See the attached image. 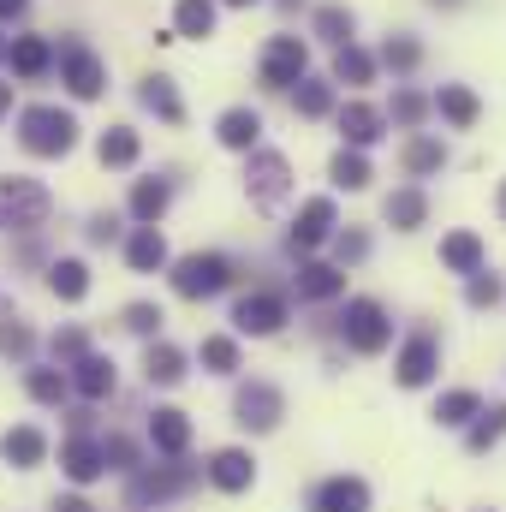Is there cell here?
Masks as SVG:
<instances>
[{
	"instance_id": "obj_38",
	"label": "cell",
	"mask_w": 506,
	"mask_h": 512,
	"mask_svg": "<svg viewBox=\"0 0 506 512\" xmlns=\"http://www.w3.org/2000/svg\"><path fill=\"white\" fill-rule=\"evenodd\" d=\"M24 387H30V399H36V405H66V393H72V382H66V370H60V364H54V370H30Z\"/></svg>"
},
{
	"instance_id": "obj_21",
	"label": "cell",
	"mask_w": 506,
	"mask_h": 512,
	"mask_svg": "<svg viewBox=\"0 0 506 512\" xmlns=\"http://www.w3.org/2000/svg\"><path fill=\"white\" fill-rule=\"evenodd\" d=\"M340 292H346V274H340L334 262H298V298L328 304V298H340Z\"/></svg>"
},
{
	"instance_id": "obj_12",
	"label": "cell",
	"mask_w": 506,
	"mask_h": 512,
	"mask_svg": "<svg viewBox=\"0 0 506 512\" xmlns=\"http://www.w3.org/2000/svg\"><path fill=\"white\" fill-rule=\"evenodd\" d=\"M66 382H72L84 399H90V405H96V399H108V393L120 387V370H114V358H102V352H84L78 364H66Z\"/></svg>"
},
{
	"instance_id": "obj_44",
	"label": "cell",
	"mask_w": 506,
	"mask_h": 512,
	"mask_svg": "<svg viewBox=\"0 0 506 512\" xmlns=\"http://www.w3.org/2000/svg\"><path fill=\"white\" fill-rule=\"evenodd\" d=\"M465 304H471V310H495V304H501V280L477 268V274L465 280Z\"/></svg>"
},
{
	"instance_id": "obj_11",
	"label": "cell",
	"mask_w": 506,
	"mask_h": 512,
	"mask_svg": "<svg viewBox=\"0 0 506 512\" xmlns=\"http://www.w3.org/2000/svg\"><path fill=\"white\" fill-rule=\"evenodd\" d=\"M280 322H286V298L280 292H251V298H239L233 304V328L239 334H280Z\"/></svg>"
},
{
	"instance_id": "obj_31",
	"label": "cell",
	"mask_w": 506,
	"mask_h": 512,
	"mask_svg": "<svg viewBox=\"0 0 506 512\" xmlns=\"http://www.w3.org/2000/svg\"><path fill=\"white\" fill-rule=\"evenodd\" d=\"M423 215H429V197H423L417 185H405V191H393V197H387V221H393L399 233H417V227H423Z\"/></svg>"
},
{
	"instance_id": "obj_47",
	"label": "cell",
	"mask_w": 506,
	"mask_h": 512,
	"mask_svg": "<svg viewBox=\"0 0 506 512\" xmlns=\"http://www.w3.org/2000/svg\"><path fill=\"white\" fill-rule=\"evenodd\" d=\"M102 465L108 471H137V441L131 435H108L102 441Z\"/></svg>"
},
{
	"instance_id": "obj_48",
	"label": "cell",
	"mask_w": 506,
	"mask_h": 512,
	"mask_svg": "<svg viewBox=\"0 0 506 512\" xmlns=\"http://www.w3.org/2000/svg\"><path fill=\"white\" fill-rule=\"evenodd\" d=\"M423 114H429V102L417 90H393V120L399 126H423Z\"/></svg>"
},
{
	"instance_id": "obj_26",
	"label": "cell",
	"mask_w": 506,
	"mask_h": 512,
	"mask_svg": "<svg viewBox=\"0 0 506 512\" xmlns=\"http://www.w3.org/2000/svg\"><path fill=\"white\" fill-rule=\"evenodd\" d=\"M435 114H441L447 126L471 131V126H477V114H483V108H477V96H471L465 84H441V96H435Z\"/></svg>"
},
{
	"instance_id": "obj_36",
	"label": "cell",
	"mask_w": 506,
	"mask_h": 512,
	"mask_svg": "<svg viewBox=\"0 0 506 512\" xmlns=\"http://www.w3.org/2000/svg\"><path fill=\"white\" fill-rule=\"evenodd\" d=\"M334 78L358 90V84H370V78H376V60H370V54H364L358 42H346V48L334 54Z\"/></svg>"
},
{
	"instance_id": "obj_15",
	"label": "cell",
	"mask_w": 506,
	"mask_h": 512,
	"mask_svg": "<svg viewBox=\"0 0 506 512\" xmlns=\"http://www.w3.org/2000/svg\"><path fill=\"white\" fill-rule=\"evenodd\" d=\"M209 483L227 489V495H245V489L256 483V459L245 453V447H221V453L209 459Z\"/></svg>"
},
{
	"instance_id": "obj_30",
	"label": "cell",
	"mask_w": 506,
	"mask_h": 512,
	"mask_svg": "<svg viewBox=\"0 0 506 512\" xmlns=\"http://www.w3.org/2000/svg\"><path fill=\"white\" fill-rule=\"evenodd\" d=\"M501 435H506V405H483V411L465 423V447H471V453H489Z\"/></svg>"
},
{
	"instance_id": "obj_51",
	"label": "cell",
	"mask_w": 506,
	"mask_h": 512,
	"mask_svg": "<svg viewBox=\"0 0 506 512\" xmlns=\"http://www.w3.org/2000/svg\"><path fill=\"white\" fill-rule=\"evenodd\" d=\"M54 512H96V507H90L84 495H60V501H54Z\"/></svg>"
},
{
	"instance_id": "obj_37",
	"label": "cell",
	"mask_w": 506,
	"mask_h": 512,
	"mask_svg": "<svg viewBox=\"0 0 506 512\" xmlns=\"http://www.w3.org/2000/svg\"><path fill=\"white\" fill-rule=\"evenodd\" d=\"M328 173H334V185H340V191H364V185L376 179V173H370V161H364V149H340Z\"/></svg>"
},
{
	"instance_id": "obj_1",
	"label": "cell",
	"mask_w": 506,
	"mask_h": 512,
	"mask_svg": "<svg viewBox=\"0 0 506 512\" xmlns=\"http://www.w3.org/2000/svg\"><path fill=\"white\" fill-rule=\"evenodd\" d=\"M18 143H24L30 155H42V161L72 155V149H78V120H72L66 108H54V102H36V108L18 114Z\"/></svg>"
},
{
	"instance_id": "obj_57",
	"label": "cell",
	"mask_w": 506,
	"mask_h": 512,
	"mask_svg": "<svg viewBox=\"0 0 506 512\" xmlns=\"http://www.w3.org/2000/svg\"><path fill=\"white\" fill-rule=\"evenodd\" d=\"M435 6H453V0H435Z\"/></svg>"
},
{
	"instance_id": "obj_14",
	"label": "cell",
	"mask_w": 506,
	"mask_h": 512,
	"mask_svg": "<svg viewBox=\"0 0 506 512\" xmlns=\"http://www.w3.org/2000/svg\"><path fill=\"white\" fill-rule=\"evenodd\" d=\"M0 459H6L12 471H36V465L48 459V435H42L36 423H18V429L0 435Z\"/></svg>"
},
{
	"instance_id": "obj_40",
	"label": "cell",
	"mask_w": 506,
	"mask_h": 512,
	"mask_svg": "<svg viewBox=\"0 0 506 512\" xmlns=\"http://www.w3.org/2000/svg\"><path fill=\"white\" fill-rule=\"evenodd\" d=\"M48 352H54V364L66 370V364H78V358L90 352V334H84L78 322H66V328H54V340H48Z\"/></svg>"
},
{
	"instance_id": "obj_8",
	"label": "cell",
	"mask_w": 506,
	"mask_h": 512,
	"mask_svg": "<svg viewBox=\"0 0 506 512\" xmlns=\"http://www.w3.org/2000/svg\"><path fill=\"white\" fill-rule=\"evenodd\" d=\"M233 411H239V429L268 435V429L286 417V399H280V387H268V382H245L239 387V399H233Z\"/></svg>"
},
{
	"instance_id": "obj_22",
	"label": "cell",
	"mask_w": 506,
	"mask_h": 512,
	"mask_svg": "<svg viewBox=\"0 0 506 512\" xmlns=\"http://www.w3.org/2000/svg\"><path fill=\"white\" fill-rule=\"evenodd\" d=\"M215 137H221V149H245V155H251L256 137H262V114H256V108H227V114L215 120Z\"/></svg>"
},
{
	"instance_id": "obj_55",
	"label": "cell",
	"mask_w": 506,
	"mask_h": 512,
	"mask_svg": "<svg viewBox=\"0 0 506 512\" xmlns=\"http://www.w3.org/2000/svg\"><path fill=\"white\" fill-rule=\"evenodd\" d=\"M501 215H506V185H501Z\"/></svg>"
},
{
	"instance_id": "obj_35",
	"label": "cell",
	"mask_w": 506,
	"mask_h": 512,
	"mask_svg": "<svg viewBox=\"0 0 506 512\" xmlns=\"http://www.w3.org/2000/svg\"><path fill=\"white\" fill-rule=\"evenodd\" d=\"M477 411H483V399H477L471 387H453V393H441V405H435V423H447V429H465Z\"/></svg>"
},
{
	"instance_id": "obj_7",
	"label": "cell",
	"mask_w": 506,
	"mask_h": 512,
	"mask_svg": "<svg viewBox=\"0 0 506 512\" xmlns=\"http://www.w3.org/2000/svg\"><path fill=\"white\" fill-rule=\"evenodd\" d=\"M60 84H66L78 102H96V96L108 90V66H102L84 42H66V48H60Z\"/></svg>"
},
{
	"instance_id": "obj_43",
	"label": "cell",
	"mask_w": 506,
	"mask_h": 512,
	"mask_svg": "<svg viewBox=\"0 0 506 512\" xmlns=\"http://www.w3.org/2000/svg\"><path fill=\"white\" fill-rule=\"evenodd\" d=\"M381 60L405 78V72H417V60H423V48L411 42V36H387V48H381Z\"/></svg>"
},
{
	"instance_id": "obj_46",
	"label": "cell",
	"mask_w": 506,
	"mask_h": 512,
	"mask_svg": "<svg viewBox=\"0 0 506 512\" xmlns=\"http://www.w3.org/2000/svg\"><path fill=\"white\" fill-rule=\"evenodd\" d=\"M161 322H167V316H161L155 304H126V316H120V328L143 334V340H155V334H161Z\"/></svg>"
},
{
	"instance_id": "obj_23",
	"label": "cell",
	"mask_w": 506,
	"mask_h": 512,
	"mask_svg": "<svg viewBox=\"0 0 506 512\" xmlns=\"http://www.w3.org/2000/svg\"><path fill=\"white\" fill-rule=\"evenodd\" d=\"M143 376H149V387H179L185 382V352L167 346V340H149V352H143Z\"/></svg>"
},
{
	"instance_id": "obj_53",
	"label": "cell",
	"mask_w": 506,
	"mask_h": 512,
	"mask_svg": "<svg viewBox=\"0 0 506 512\" xmlns=\"http://www.w3.org/2000/svg\"><path fill=\"white\" fill-rule=\"evenodd\" d=\"M12 114V84H0V120Z\"/></svg>"
},
{
	"instance_id": "obj_54",
	"label": "cell",
	"mask_w": 506,
	"mask_h": 512,
	"mask_svg": "<svg viewBox=\"0 0 506 512\" xmlns=\"http://www.w3.org/2000/svg\"><path fill=\"white\" fill-rule=\"evenodd\" d=\"M227 6H256V0H227Z\"/></svg>"
},
{
	"instance_id": "obj_52",
	"label": "cell",
	"mask_w": 506,
	"mask_h": 512,
	"mask_svg": "<svg viewBox=\"0 0 506 512\" xmlns=\"http://www.w3.org/2000/svg\"><path fill=\"white\" fill-rule=\"evenodd\" d=\"M24 6H30V0H0V24H12V18H24Z\"/></svg>"
},
{
	"instance_id": "obj_5",
	"label": "cell",
	"mask_w": 506,
	"mask_h": 512,
	"mask_svg": "<svg viewBox=\"0 0 506 512\" xmlns=\"http://www.w3.org/2000/svg\"><path fill=\"white\" fill-rule=\"evenodd\" d=\"M340 334H346L352 352L376 358V352H387V340H393V322H387V310H381L376 298H352L346 316H340Z\"/></svg>"
},
{
	"instance_id": "obj_3",
	"label": "cell",
	"mask_w": 506,
	"mask_h": 512,
	"mask_svg": "<svg viewBox=\"0 0 506 512\" xmlns=\"http://www.w3.org/2000/svg\"><path fill=\"white\" fill-rule=\"evenodd\" d=\"M233 286V262L221 251H197V256H179L173 262V292L179 298H215Z\"/></svg>"
},
{
	"instance_id": "obj_39",
	"label": "cell",
	"mask_w": 506,
	"mask_h": 512,
	"mask_svg": "<svg viewBox=\"0 0 506 512\" xmlns=\"http://www.w3.org/2000/svg\"><path fill=\"white\" fill-rule=\"evenodd\" d=\"M292 102H298L304 120H322V114L334 108V84H328V78H298V96H292Z\"/></svg>"
},
{
	"instance_id": "obj_41",
	"label": "cell",
	"mask_w": 506,
	"mask_h": 512,
	"mask_svg": "<svg viewBox=\"0 0 506 512\" xmlns=\"http://www.w3.org/2000/svg\"><path fill=\"white\" fill-rule=\"evenodd\" d=\"M203 364H209V376H233V370H239V340L209 334V340H203Z\"/></svg>"
},
{
	"instance_id": "obj_17",
	"label": "cell",
	"mask_w": 506,
	"mask_h": 512,
	"mask_svg": "<svg viewBox=\"0 0 506 512\" xmlns=\"http://www.w3.org/2000/svg\"><path fill=\"white\" fill-rule=\"evenodd\" d=\"M60 471L84 489V483H96V477H108V465H102V441H90V435H72L66 447H60Z\"/></svg>"
},
{
	"instance_id": "obj_16",
	"label": "cell",
	"mask_w": 506,
	"mask_h": 512,
	"mask_svg": "<svg viewBox=\"0 0 506 512\" xmlns=\"http://www.w3.org/2000/svg\"><path fill=\"white\" fill-rule=\"evenodd\" d=\"M328 233H334V197H310L292 221V251H316Z\"/></svg>"
},
{
	"instance_id": "obj_10",
	"label": "cell",
	"mask_w": 506,
	"mask_h": 512,
	"mask_svg": "<svg viewBox=\"0 0 506 512\" xmlns=\"http://www.w3.org/2000/svg\"><path fill=\"white\" fill-rule=\"evenodd\" d=\"M435 370H441V346H435L429 334H411V340L399 346V358H393L399 387H429L435 382Z\"/></svg>"
},
{
	"instance_id": "obj_45",
	"label": "cell",
	"mask_w": 506,
	"mask_h": 512,
	"mask_svg": "<svg viewBox=\"0 0 506 512\" xmlns=\"http://www.w3.org/2000/svg\"><path fill=\"white\" fill-rule=\"evenodd\" d=\"M0 352H6V358H30V352H36V334H30L18 316H6V322H0Z\"/></svg>"
},
{
	"instance_id": "obj_4",
	"label": "cell",
	"mask_w": 506,
	"mask_h": 512,
	"mask_svg": "<svg viewBox=\"0 0 506 512\" xmlns=\"http://www.w3.org/2000/svg\"><path fill=\"white\" fill-rule=\"evenodd\" d=\"M197 489V465H137L131 471V507H161L173 495H191Z\"/></svg>"
},
{
	"instance_id": "obj_34",
	"label": "cell",
	"mask_w": 506,
	"mask_h": 512,
	"mask_svg": "<svg viewBox=\"0 0 506 512\" xmlns=\"http://www.w3.org/2000/svg\"><path fill=\"white\" fill-rule=\"evenodd\" d=\"M441 167H447V143H441V137H411V143H405V173H411V179L441 173Z\"/></svg>"
},
{
	"instance_id": "obj_13",
	"label": "cell",
	"mask_w": 506,
	"mask_h": 512,
	"mask_svg": "<svg viewBox=\"0 0 506 512\" xmlns=\"http://www.w3.org/2000/svg\"><path fill=\"white\" fill-rule=\"evenodd\" d=\"M310 512H370V483L364 477H328V483H316Z\"/></svg>"
},
{
	"instance_id": "obj_42",
	"label": "cell",
	"mask_w": 506,
	"mask_h": 512,
	"mask_svg": "<svg viewBox=\"0 0 506 512\" xmlns=\"http://www.w3.org/2000/svg\"><path fill=\"white\" fill-rule=\"evenodd\" d=\"M316 36L334 42V48H346V42H352V12H346V6H322V12H316Z\"/></svg>"
},
{
	"instance_id": "obj_18",
	"label": "cell",
	"mask_w": 506,
	"mask_h": 512,
	"mask_svg": "<svg viewBox=\"0 0 506 512\" xmlns=\"http://www.w3.org/2000/svg\"><path fill=\"white\" fill-rule=\"evenodd\" d=\"M149 441H155V453L185 459V447H191V417H185V411H173V405H161V411L149 417Z\"/></svg>"
},
{
	"instance_id": "obj_29",
	"label": "cell",
	"mask_w": 506,
	"mask_h": 512,
	"mask_svg": "<svg viewBox=\"0 0 506 512\" xmlns=\"http://www.w3.org/2000/svg\"><path fill=\"white\" fill-rule=\"evenodd\" d=\"M173 36H191V42L215 36V0H179L173 6Z\"/></svg>"
},
{
	"instance_id": "obj_19",
	"label": "cell",
	"mask_w": 506,
	"mask_h": 512,
	"mask_svg": "<svg viewBox=\"0 0 506 512\" xmlns=\"http://www.w3.org/2000/svg\"><path fill=\"white\" fill-rule=\"evenodd\" d=\"M381 126H387V120H381L370 102H346V108H340V131H346V149H370V143H381V137H387Z\"/></svg>"
},
{
	"instance_id": "obj_25",
	"label": "cell",
	"mask_w": 506,
	"mask_h": 512,
	"mask_svg": "<svg viewBox=\"0 0 506 512\" xmlns=\"http://www.w3.org/2000/svg\"><path fill=\"white\" fill-rule=\"evenodd\" d=\"M48 286H54V298L78 304V298L90 292V268H84L78 256H54V262H48Z\"/></svg>"
},
{
	"instance_id": "obj_32",
	"label": "cell",
	"mask_w": 506,
	"mask_h": 512,
	"mask_svg": "<svg viewBox=\"0 0 506 512\" xmlns=\"http://www.w3.org/2000/svg\"><path fill=\"white\" fill-rule=\"evenodd\" d=\"M441 262H447L453 274H477V268H483V239H477V233H447V239H441Z\"/></svg>"
},
{
	"instance_id": "obj_24",
	"label": "cell",
	"mask_w": 506,
	"mask_h": 512,
	"mask_svg": "<svg viewBox=\"0 0 506 512\" xmlns=\"http://www.w3.org/2000/svg\"><path fill=\"white\" fill-rule=\"evenodd\" d=\"M167 203H173V185L167 179H137L131 185V221L137 227H155L167 215Z\"/></svg>"
},
{
	"instance_id": "obj_28",
	"label": "cell",
	"mask_w": 506,
	"mask_h": 512,
	"mask_svg": "<svg viewBox=\"0 0 506 512\" xmlns=\"http://www.w3.org/2000/svg\"><path fill=\"white\" fill-rule=\"evenodd\" d=\"M137 96H143V108H149V114H161L167 126H179V120H185V102H179L173 78H161V72H155V78H143V90H137Z\"/></svg>"
},
{
	"instance_id": "obj_6",
	"label": "cell",
	"mask_w": 506,
	"mask_h": 512,
	"mask_svg": "<svg viewBox=\"0 0 506 512\" xmlns=\"http://www.w3.org/2000/svg\"><path fill=\"white\" fill-rule=\"evenodd\" d=\"M245 191H251L256 209H280L286 191H292V167L280 149H251V167H245Z\"/></svg>"
},
{
	"instance_id": "obj_27",
	"label": "cell",
	"mask_w": 506,
	"mask_h": 512,
	"mask_svg": "<svg viewBox=\"0 0 506 512\" xmlns=\"http://www.w3.org/2000/svg\"><path fill=\"white\" fill-rule=\"evenodd\" d=\"M126 262L137 274H155V268H167V239L155 233V227H137L126 239Z\"/></svg>"
},
{
	"instance_id": "obj_20",
	"label": "cell",
	"mask_w": 506,
	"mask_h": 512,
	"mask_svg": "<svg viewBox=\"0 0 506 512\" xmlns=\"http://www.w3.org/2000/svg\"><path fill=\"white\" fill-rule=\"evenodd\" d=\"M6 60H12V72H18V78H30V84H36V78L54 66V48H48V36H12V42H6Z\"/></svg>"
},
{
	"instance_id": "obj_2",
	"label": "cell",
	"mask_w": 506,
	"mask_h": 512,
	"mask_svg": "<svg viewBox=\"0 0 506 512\" xmlns=\"http://www.w3.org/2000/svg\"><path fill=\"white\" fill-rule=\"evenodd\" d=\"M48 209H54V197H48L42 179H0V227L36 233L48 221Z\"/></svg>"
},
{
	"instance_id": "obj_56",
	"label": "cell",
	"mask_w": 506,
	"mask_h": 512,
	"mask_svg": "<svg viewBox=\"0 0 506 512\" xmlns=\"http://www.w3.org/2000/svg\"><path fill=\"white\" fill-rule=\"evenodd\" d=\"M0 60H6V36H0Z\"/></svg>"
},
{
	"instance_id": "obj_9",
	"label": "cell",
	"mask_w": 506,
	"mask_h": 512,
	"mask_svg": "<svg viewBox=\"0 0 506 512\" xmlns=\"http://www.w3.org/2000/svg\"><path fill=\"white\" fill-rule=\"evenodd\" d=\"M304 66H310V48H304L298 36H274L268 54H262V84H268V90H292V84L304 78Z\"/></svg>"
},
{
	"instance_id": "obj_49",
	"label": "cell",
	"mask_w": 506,
	"mask_h": 512,
	"mask_svg": "<svg viewBox=\"0 0 506 512\" xmlns=\"http://www.w3.org/2000/svg\"><path fill=\"white\" fill-rule=\"evenodd\" d=\"M334 256H340V262H364V256H370V239L352 227V233H340V239H334Z\"/></svg>"
},
{
	"instance_id": "obj_33",
	"label": "cell",
	"mask_w": 506,
	"mask_h": 512,
	"mask_svg": "<svg viewBox=\"0 0 506 512\" xmlns=\"http://www.w3.org/2000/svg\"><path fill=\"white\" fill-rule=\"evenodd\" d=\"M137 149H143V137H137L131 126H108V131H102V143H96L102 167H131V161H137Z\"/></svg>"
},
{
	"instance_id": "obj_50",
	"label": "cell",
	"mask_w": 506,
	"mask_h": 512,
	"mask_svg": "<svg viewBox=\"0 0 506 512\" xmlns=\"http://www.w3.org/2000/svg\"><path fill=\"white\" fill-rule=\"evenodd\" d=\"M114 239H120V221L114 215H96L90 221V245H114Z\"/></svg>"
}]
</instances>
